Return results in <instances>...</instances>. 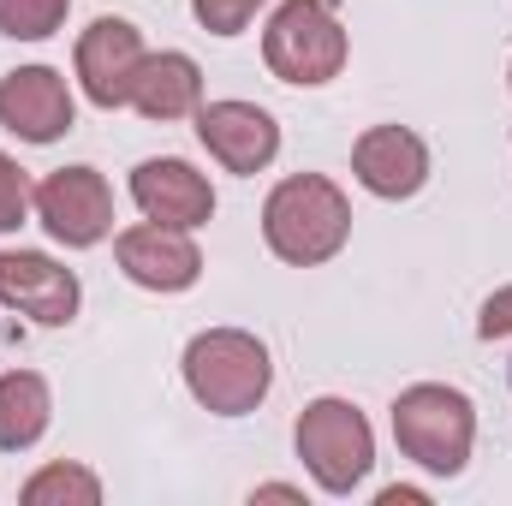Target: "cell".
Listing matches in <instances>:
<instances>
[{
    "label": "cell",
    "mask_w": 512,
    "mask_h": 506,
    "mask_svg": "<svg viewBox=\"0 0 512 506\" xmlns=\"http://www.w3.org/2000/svg\"><path fill=\"white\" fill-rule=\"evenodd\" d=\"M262 233L274 256L310 268V262H328V256L346 245L352 233V209L340 197V185H328L322 173H298V179H280L268 209H262Z\"/></svg>",
    "instance_id": "6da1fadb"
},
{
    "label": "cell",
    "mask_w": 512,
    "mask_h": 506,
    "mask_svg": "<svg viewBox=\"0 0 512 506\" xmlns=\"http://www.w3.org/2000/svg\"><path fill=\"white\" fill-rule=\"evenodd\" d=\"M393 435H399V453L417 459L423 471L459 477L465 459H471L477 417H471V399H465L459 387L423 381V387H405V393L393 399Z\"/></svg>",
    "instance_id": "7a4b0ae2"
},
{
    "label": "cell",
    "mask_w": 512,
    "mask_h": 506,
    "mask_svg": "<svg viewBox=\"0 0 512 506\" xmlns=\"http://www.w3.org/2000/svg\"><path fill=\"white\" fill-rule=\"evenodd\" d=\"M268 352L239 328H209L185 346V381L197 393V405L221 411V417H245L268 393Z\"/></svg>",
    "instance_id": "3957f363"
},
{
    "label": "cell",
    "mask_w": 512,
    "mask_h": 506,
    "mask_svg": "<svg viewBox=\"0 0 512 506\" xmlns=\"http://www.w3.org/2000/svg\"><path fill=\"white\" fill-rule=\"evenodd\" d=\"M262 60L280 84H328L346 66V30L322 0H286L262 30Z\"/></svg>",
    "instance_id": "277c9868"
},
{
    "label": "cell",
    "mask_w": 512,
    "mask_h": 506,
    "mask_svg": "<svg viewBox=\"0 0 512 506\" xmlns=\"http://www.w3.org/2000/svg\"><path fill=\"white\" fill-rule=\"evenodd\" d=\"M298 459L310 465V477L328 495H352L370 477V465H376V435H370V423H364L358 405L316 399L298 417Z\"/></svg>",
    "instance_id": "5b68a950"
},
{
    "label": "cell",
    "mask_w": 512,
    "mask_h": 506,
    "mask_svg": "<svg viewBox=\"0 0 512 506\" xmlns=\"http://www.w3.org/2000/svg\"><path fill=\"white\" fill-rule=\"evenodd\" d=\"M36 209H42V227L60 245H72V251L96 245L114 227V191H108V179L96 167H60V173H48L36 185Z\"/></svg>",
    "instance_id": "8992f818"
},
{
    "label": "cell",
    "mask_w": 512,
    "mask_h": 506,
    "mask_svg": "<svg viewBox=\"0 0 512 506\" xmlns=\"http://www.w3.org/2000/svg\"><path fill=\"white\" fill-rule=\"evenodd\" d=\"M0 304L60 328L78 316V274L60 268L54 256H36V251H0Z\"/></svg>",
    "instance_id": "52a82bcc"
},
{
    "label": "cell",
    "mask_w": 512,
    "mask_h": 506,
    "mask_svg": "<svg viewBox=\"0 0 512 506\" xmlns=\"http://www.w3.org/2000/svg\"><path fill=\"white\" fill-rule=\"evenodd\" d=\"M0 126L18 131L24 143H54L60 131H72V90L60 72L48 66H18L0 84Z\"/></svg>",
    "instance_id": "ba28073f"
},
{
    "label": "cell",
    "mask_w": 512,
    "mask_h": 506,
    "mask_svg": "<svg viewBox=\"0 0 512 506\" xmlns=\"http://www.w3.org/2000/svg\"><path fill=\"white\" fill-rule=\"evenodd\" d=\"M131 197H137V209L149 215V221H161V227H203L209 215H215V191H209V179L191 167V161H143L137 173H131Z\"/></svg>",
    "instance_id": "9c48e42d"
},
{
    "label": "cell",
    "mask_w": 512,
    "mask_h": 506,
    "mask_svg": "<svg viewBox=\"0 0 512 506\" xmlns=\"http://www.w3.org/2000/svg\"><path fill=\"white\" fill-rule=\"evenodd\" d=\"M143 66V42L126 18H96L78 42V78H84V96L96 108H126L131 78Z\"/></svg>",
    "instance_id": "30bf717a"
},
{
    "label": "cell",
    "mask_w": 512,
    "mask_h": 506,
    "mask_svg": "<svg viewBox=\"0 0 512 506\" xmlns=\"http://www.w3.org/2000/svg\"><path fill=\"white\" fill-rule=\"evenodd\" d=\"M197 137L209 143V155L227 173H262L274 161V149H280V126L251 102H209V108H197Z\"/></svg>",
    "instance_id": "8fae6325"
},
{
    "label": "cell",
    "mask_w": 512,
    "mask_h": 506,
    "mask_svg": "<svg viewBox=\"0 0 512 506\" xmlns=\"http://www.w3.org/2000/svg\"><path fill=\"white\" fill-rule=\"evenodd\" d=\"M114 251H120V268L149 292H185L203 274V256L185 239V227H161V221L131 227V233H120Z\"/></svg>",
    "instance_id": "7c38bea8"
},
{
    "label": "cell",
    "mask_w": 512,
    "mask_h": 506,
    "mask_svg": "<svg viewBox=\"0 0 512 506\" xmlns=\"http://www.w3.org/2000/svg\"><path fill=\"white\" fill-rule=\"evenodd\" d=\"M352 167H358V179H364L376 197H411V191H423V179H429V149H423L417 131L376 126V131L358 137Z\"/></svg>",
    "instance_id": "4fadbf2b"
},
{
    "label": "cell",
    "mask_w": 512,
    "mask_h": 506,
    "mask_svg": "<svg viewBox=\"0 0 512 506\" xmlns=\"http://www.w3.org/2000/svg\"><path fill=\"white\" fill-rule=\"evenodd\" d=\"M131 108L143 120H179L203 108V72L191 54H143L137 78H131Z\"/></svg>",
    "instance_id": "5bb4252c"
},
{
    "label": "cell",
    "mask_w": 512,
    "mask_h": 506,
    "mask_svg": "<svg viewBox=\"0 0 512 506\" xmlns=\"http://www.w3.org/2000/svg\"><path fill=\"white\" fill-rule=\"evenodd\" d=\"M42 429H48V381L30 376V370L0 376V447L18 453V447H30Z\"/></svg>",
    "instance_id": "9a60e30c"
},
{
    "label": "cell",
    "mask_w": 512,
    "mask_h": 506,
    "mask_svg": "<svg viewBox=\"0 0 512 506\" xmlns=\"http://www.w3.org/2000/svg\"><path fill=\"white\" fill-rule=\"evenodd\" d=\"M24 501L30 506H54V501H78V506H96L102 501V483L78 465H48L24 483Z\"/></svg>",
    "instance_id": "2e32d148"
},
{
    "label": "cell",
    "mask_w": 512,
    "mask_h": 506,
    "mask_svg": "<svg viewBox=\"0 0 512 506\" xmlns=\"http://www.w3.org/2000/svg\"><path fill=\"white\" fill-rule=\"evenodd\" d=\"M66 18V0H0V30L18 42H42L54 36Z\"/></svg>",
    "instance_id": "e0dca14e"
},
{
    "label": "cell",
    "mask_w": 512,
    "mask_h": 506,
    "mask_svg": "<svg viewBox=\"0 0 512 506\" xmlns=\"http://www.w3.org/2000/svg\"><path fill=\"white\" fill-rule=\"evenodd\" d=\"M24 215H30V179L12 155H0V233L24 227Z\"/></svg>",
    "instance_id": "ac0fdd59"
},
{
    "label": "cell",
    "mask_w": 512,
    "mask_h": 506,
    "mask_svg": "<svg viewBox=\"0 0 512 506\" xmlns=\"http://www.w3.org/2000/svg\"><path fill=\"white\" fill-rule=\"evenodd\" d=\"M256 6H262V0H197V24L215 30V36H239L256 18Z\"/></svg>",
    "instance_id": "d6986e66"
},
{
    "label": "cell",
    "mask_w": 512,
    "mask_h": 506,
    "mask_svg": "<svg viewBox=\"0 0 512 506\" xmlns=\"http://www.w3.org/2000/svg\"><path fill=\"white\" fill-rule=\"evenodd\" d=\"M477 334H483V340H501V334H512V286H501V292L483 304V316H477Z\"/></svg>",
    "instance_id": "ffe728a7"
},
{
    "label": "cell",
    "mask_w": 512,
    "mask_h": 506,
    "mask_svg": "<svg viewBox=\"0 0 512 506\" xmlns=\"http://www.w3.org/2000/svg\"><path fill=\"white\" fill-rule=\"evenodd\" d=\"M382 506H423V489H382Z\"/></svg>",
    "instance_id": "44dd1931"
},
{
    "label": "cell",
    "mask_w": 512,
    "mask_h": 506,
    "mask_svg": "<svg viewBox=\"0 0 512 506\" xmlns=\"http://www.w3.org/2000/svg\"><path fill=\"white\" fill-rule=\"evenodd\" d=\"M256 501H298V489H286V483H268V489H256Z\"/></svg>",
    "instance_id": "7402d4cb"
}]
</instances>
